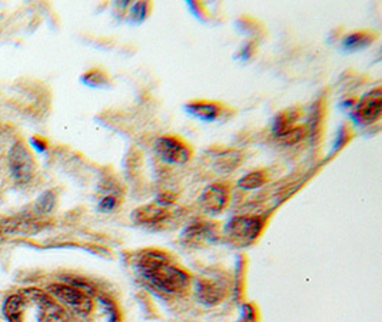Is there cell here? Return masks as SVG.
<instances>
[{
  "mask_svg": "<svg viewBox=\"0 0 382 322\" xmlns=\"http://www.w3.org/2000/svg\"><path fill=\"white\" fill-rule=\"evenodd\" d=\"M139 275L153 288L165 294H184L191 285V277L175 265L162 250H145L136 261Z\"/></svg>",
  "mask_w": 382,
  "mask_h": 322,
  "instance_id": "1",
  "label": "cell"
},
{
  "mask_svg": "<svg viewBox=\"0 0 382 322\" xmlns=\"http://www.w3.org/2000/svg\"><path fill=\"white\" fill-rule=\"evenodd\" d=\"M26 301L33 302L38 307L39 322H70V312L54 299L50 294L39 288H28L22 292Z\"/></svg>",
  "mask_w": 382,
  "mask_h": 322,
  "instance_id": "2",
  "label": "cell"
},
{
  "mask_svg": "<svg viewBox=\"0 0 382 322\" xmlns=\"http://www.w3.org/2000/svg\"><path fill=\"white\" fill-rule=\"evenodd\" d=\"M47 294L56 298L63 305L70 308L75 314L87 315L94 308L92 298L83 291L75 288L74 285L67 283H52L47 286Z\"/></svg>",
  "mask_w": 382,
  "mask_h": 322,
  "instance_id": "3",
  "label": "cell"
},
{
  "mask_svg": "<svg viewBox=\"0 0 382 322\" xmlns=\"http://www.w3.org/2000/svg\"><path fill=\"white\" fill-rule=\"evenodd\" d=\"M153 149L156 155L169 165H184L192 158V148L179 136L167 135L155 140Z\"/></svg>",
  "mask_w": 382,
  "mask_h": 322,
  "instance_id": "4",
  "label": "cell"
},
{
  "mask_svg": "<svg viewBox=\"0 0 382 322\" xmlns=\"http://www.w3.org/2000/svg\"><path fill=\"white\" fill-rule=\"evenodd\" d=\"M9 168L13 181L19 185L28 184L34 172V162L29 148L22 140L13 143L9 152Z\"/></svg>",
  "mask_w": 382,
  "mask_h": 322,
  "instance_id": "5",
  "label": "cell"
},
{
  "mask_svg": "<svg viewBox=\"0 0 382 322\" xmlns=\"http://www.w3.org/2000/svg\"><path fill=\"white\" fill-rule=\"evenodd\" d=\"M264 226L265 221L259 217H236L226 224L225 232L233 241L251 244L258 239Z\"/></svg>",
  "mask_w": 382,
  "mask_h": 322,
  "instance_id": "6",
  "label": "cell"
},
{
  "mask_svg": "<svg viewBox=\"0 0 382 322\" xmlns=\"http://www.w3.org/2000/svg\"><path fill=\"white\" fill-rule=\"evenodd\" d=\"M382 111V91L381 87L374 89L368 92L365 96H362L358 105L355 106V111L352 118L359 125H371L381 118Z\"/></svg>",
  "mask_w": 382,
  "mask_h": 322,
  "instance_id": "7",
  "label": "cell"
},
{
  "mask_svg": "<svg viewBox=\"0 0 382 322\" xmlns=\"http://www.w3.org/2000/svg\"><path fill=\"white\" fill-rule=\"evenodd\" d=\"M231 198V191L226 184L216 182L212 185H208L201 196H199V205H201L202 211L209 213V215H216L222 212Z\"/></svg>",
  "mask_w": 382,
  "mask_h": 322,
  "instance_id": "8",
  "label": "cell"
},
{
  "mask_svg": "<svg viewBox=\"0 0 382 322\" xmlns=\"http://www.w3.org/2000/svg\"><path fill=\"white\" fill-rule=\"evenodd\" d=\"M39 229V221L30 217L0 218V242L16 235L34 234V232H38Z\"/></svg>",
  "mask_w": 382,
  "mask_h": 322,
  "instance_id": "9",
  "label": "cell"
},
{
  "mask_svg": "<svg viewBox=\"0 0 382 322\" xmlns=\"http://www.w3.org/2000/svg\"><path fill=\"white\" fill-rule=\"evenodd\" d=\"M217 232V225L213 222H193L182 234V239L189 246H201L212 241Z\"/></svg>",
  "mask_w": 382,
  "mask_h": 322,
  "instance_id": "10",
  "label": "cell"
},
{
  "mask_svg": "<svg viewBox=\"0 0 382 322\" xmlns=\"http://www.w3.org/2000/svg\"><path fill=\"white\" fill-rule=\"evenodd\" d=\"M195 292L199 302L205 303V305H216V303L224 301L226 290L224 288L222 283L216 281L199 279L196 282Z\"/></svg>",
  "mask_w": 382,
  "mask_h": 322,
  "instance_id": "11",
  "label": "cell"
},
{
  "mask_svg": "<svg viewBox=\"0 0 382 322\" xmlns=\"http://www.w3.org/2000/svg\"><path fill=\"white\" fill-rule=\"evenodd\" d=\"M185 109L188 114L193 115L198 119L202 120H217L221 119L225 111V106L220 102H211V100H192L187 103Z\"/></svg>",
  "mask_w": 382,
  "mask_h": 322,
  "instance_id": "12",
  "label": "cell"
},
{
  "mask_svg": "<svg viewBox=\"0 0 382 322\" xmlns=\"http://www.w3.org/2000/svg\"><path fill=\"white\" fill-rule=\"evenodd\" d=\"M169 215L168 208L160 206L158 204H149V205H143L136 208L132 212V219L136 224H142V225H152V224H158L160 221L165 219Z\"/></svg>",
  "mask_w": 382,
  "mask_h": 322,
  "instance_id": "13",
  "label": "cell"
},
{
  "mask_svg": "<svg viewBox=\"0 0 382 322\" xmlns=\"http://www.w3.org/2000/svg\"><path fill=\"white\" fill-rule=\"evenodd\" d=\"M301 114L302 112L299 107H288V109L278 114L275 118V122H274V128H272V132H274L275 138L281 139L290 129H293L297 125L298 119L301 118Z\"/></svg>",
  "mask_w": 382,
  "mask_h": 322,
  "instance_id": "14",
  "label": "cell"
},
{
  "mask_svg": "<svg viewBox=\"0 0 382 322\" xmlns=\"http://www.w3.org/2000/svg\"><path fill=\"white\" fill-rule=\"evenodd\" d=\"M26 299L22 294L9 297L3 303V315L9 322H23V308Z\"/></svg>",
  "mask_w": 382,
  "mask_h": 322,
  "instance_id": "15",
  "label": "cell"
},
{
  "mask_svg": "<svg viewBox=\"0 0 382 322\" xmlns=\"http://www.w3.org/2000/svg\"><path fill=\"white\" fill-rule=\"evenodd\" d=\"M376 39V34L370 32V30H361V32H354L348 34L347 38L343 39L342 46L345 50L348 52H355L359 49L367 47L370 43H372Z\"/></svg>",
  "mask_w": 382,
  "mask_h": 322,
  "instance_id": "16",
  "label": "cell"
},
{
  "mask_svg": "<svg viewBox=\"0 0 382 322\" xmlns=\"http://www.w3.org/2000/svg\"><path fill=\"white\" fill-rule=\"evenodd\" d=\"M268 181V175L265 171H253L240 179L238 185L242 189H258L264 186Z\"/></svg>",
  "mask_w": 382,
  "mask_h": 322,
  "instance_id": "17",
  "label": "cell"
},
{
  "mask_svg": "<svg viewBox=\"0 0 382 322\" xmlns=\"http://www.w3.org/2000/svg\"><path fill=\"white\" fill-rule=\"evenodd\" d=\"M308 128L304 127V125H295V127L290 129L285 136H282L279 140L285 145H295L301 139L305 138Z\"/></svg>",
  "mask_w": 382,
  "mask_h": 322,
  "instance_id": "18",
  "label": "cell"
},
{
  "mask_svg": "<svg viewBox=\"0 0 382 322\" xmlns=\"http://www.w3.org/2000/svg\"><path fill=\"white\" fill-rule=\"evenodd\" d=\"M53 204H54V198H53L50 192H47V193L42 195L41 198H39V201L36 202V212L46 213V212L52 211Z\"/></svg>",
  "mask_w": 382,
  "mask_h": 322,
  "instance_id": "19",
  "label": "cell"
},
{
  "mask_svg": "<svg viewBox=\"0 0 382 322\" xmlns=\"http://www.w3.org/2000/svg\"><path fill=\"white\" fill-rule=\"evenodd\" d=\"M175 201H176V196L171 192H163V193L158 195V198H156V204L160 206H165V208L173 205Z\"/></svg>",
  "mask_w": 382,
  "mask_h": 322,
  "instance_id": "20",
  "label": "cell"
},
{
  "mask_svg": "<svg viewBox=\"0 0 382 322\" xmlns=\"http://www.w3.org/2000/svg\"><path fill=\"white\" fill-rule=\"evenodd\" d=\"M116 206V200L114 198L112 195H109V196H106V198H103L102 201H100V204H99V208H100V211H105V212H109V211H112L114 208Z\"/></svg>",
  "mask_w": 382,
  "mask_h": 322,
  "instance_id": "21",
  "label": "cell"
}]
</instances>
